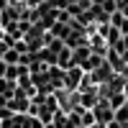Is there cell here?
<instances>
[{
    "instance_id": "9",
    "label": "cell",
    "mask_w": 128,
    "mask_h": 128,
    "mask_svg": "<svg viewBox=\"0 0 128 128\" xmlns=\"http://www.w3.org/2000/svg\"><path fill=\"white\" fill-rule=\"evenodd\" d=\"M3 80H8V82H16V80H18V64H5Z\"/></svg>"
},
{
    "instance_id": "1",
    "label": "cell",
    "mask_w": 128,
    "mask_h": 128,
    "mask_svg": "<svg viewBox=\"0 0 128 128\" xmlns=\"http://www.w3.org/2000/svg\"><path fill=\"white\" fill-rule=\"evenodd\" d=\"M92 115H95V123L98 126H108L113 120V108L108 105V100H98V105L92 108Z\"/></svg>"
},
{
    "instance_id": "17",
    "label": "cell",
    "mask_w": 128,
    "mask_h": 128,
    "mask_svg": "<svg viewBox=\"0 0 128 128\" xmlns=\"http://www.w3.org/2000/svg\"><path fill=\"white\" fill-rule=\"evenodd\" d=\"M44 128H56V126H54V123H46V126H44Z\"/></svg>"
},
{
    "instance_id": "3",
    "label": "cell",
    "mask_w": 128,
    "mask_h": 128,
    "mask_svg": "<svg viewBox=\"0 0 128 128\" xmlns=\"http://www.w3.org/2000/svg\"><path fill=\"white\" fill-rule=\"evenodd\" d=\"M98 100H100V95H98V87H95V84L87 92H80V108H84V110H92L95 105H98Z\"/></svg>"
},
{
    "instance_id": "8",
    "label": "cell",
    "mask_w": 128,
    "mask_h": 128,
    "mask_svg": "<svg viewBox=\"0 0 128 128\" xmlns=\"http://www.w3.org/2000/svg\"><path fill=\"white\" fill-rule=\"evenodd\" d=\"M90 126H95L92 110H82V115H80V128H90Z\"/></svg>"
},
{
    "instance_id": "15",
    "label": "cell",
    "mask_w": 128,
    "mask_h": 128,
    "mask_svg": "<svg viewBox=\"0 0 128 128\" xmlns=\"http://www.w3.org/2000/svg\"><path fill=\"white\" fill-rule=\"evenodd\" d=\"M120 41H123V49H128V34H123V38H120Z\"/></svg>"
},
{
    "instance_id": "13",
    "label": "cell",
    "mask_w": 128,
    "mask_h": 128,
    "mask_svg": "<svg viewBox=\"0 0 128 128\" xmlns=\"http://www.w3.org/2000/svg\"><path fill=\"white\" fill-rule=\"evenodd\" d=\"M120 62H123V64H126V67H128V49H126V51H123V54H120Z\"/></svg>"
},
{
    "instance_id": "6",
    "label": "cell",
    "mask_w": 128,
    "mask_h": 128,
    "mask_svg": "<svg viewBox=\"0 0 128 128\" xmlns=\"http://www.w3.org/2000/svg\"><path fill=\"white\" fill-rule=\"evenodd\" d=\"M113 120H115V123H120L123 128H128V102L123 105V108L113 110Z\"/></svg>"
},
{
    "instance_id": "16",
    "label": "cell",
    "mask_w": 128,
    "mask_h": 128,
    "mask_svg": "<svg viewBox=\"0 0 128 128\" xmlns=\"http://www.w3.org/2000/svg\"><path fill=\"white\" fill-rule=\"evenodd\" d=\"M123 95H126V100H128V82L123 84Z\"/></svg>"
},
{
    "instance_id": "4",
    "label": "cell",
    "mask_w": 128,
    "mask_h": 128,
    "mask_svg": "<svg viewBox=\"0 0 128 128\" xmlns=\"http://www.w3.org/2000/svg\"><path fill=\"white\" fill-rule=\"evenodd\" d=\"M28 105H31L28 98H10L5 102V108L13 113V115H20V113H28Z\"/></svg>"
},
{
    "instance_id": "12",
    "label": "cell",
    "mask_w": 128,
    "mask_h": 128,
    "mask_svg": "<svg viewBox=\"0 0 128 128\" xmlns=\"http://www.w3.org/2000/svg\"><path fill=\"white\" fill-rule=\"evenodd\" d=\"M115 8H118V10H123V8H128V0H115Z\"/></svg>"
},
{
    "instance_id": "14",
    "label": "cell",
    "mask_w": 128,
    "mask_h": 128,
    "mask_svg": "<svg viewBox=\"0 0 128 128\" xmlns=\"http://www.w3.org/2000/svg\"><path fill=\"white\" fill-rule=\"evenodd\" d=\"M102 3H105V0H90V5H95V8H100Z\"/></svg>"
},
{
    "instance_id": "7",
    "label": "cell",
    "mask_w": 128,
    "mask_h": 128,
    "mask_svg": "<svg viewBox=\"0 0 128 128\" xmlns=\"http://www.w3.org/2000/svg\"><path fill=\"white\" fill-rule=\"evenodd\" d=\"M126 102H128V100H126V95H123V92H115V95H110V98H108V105H110L113 110H118V108H123Z\"/></svg>"
},
{
    "instance_id": "10",
    "label": "cell",
    "mask_w": 128,
    "mask_h": 128,
    "mask_svg": "<svg viewBox=\"0 0 128 128\" xmlns=\"http://www.w3.org/2000/svg\"><path fill=\"white\" fill-rule=\"evenodd\" d=\"M18 59H20V54H18L16 49H5V54H3L0 62H5V64H18Z\"/></svg>"
},
{
    "instance_id": "5",
    "label": "cell",
    "mask_w": 128,
    "mask_h": 128,
    "mask_svg": "<svg viewBox=\"0 0 128 128\" xmlns=\"http://www.w3.org/2000/svg\"><path fill=\"white\" fill-rule=\"evenodd\" d=\"M16 87H18L16 82H8V80H3V77H0V95H3L5 100H10V98H13Z\"/></svg>"
},
{
    "instance_id": "11",
    "label": "cell",
    "mask_w": 128,
    "mask_h": 128,
    "mask_svg": "<svg viewBox=\"0 0 128 128\" xmlns=\"http://www.w3.org/2000/svg\"><path fill=\"white\" fill-rule=\"evenodd\" d=\"M44 49H49L51 54H59V51L64 49V41H62V38H51V41H49V44H46Z\"/></svg>"
},
{
    "instance_id": "2",
    "label": "cell",
    "mask_w": 128,
    "mask_h": 128,
    "mask_svg": "<svg viewBox=\"0 0 128 128\" xmlns=\"http://www.w3.org/2000/svg\"><path fill=\"white\" fill-rule=\"evenodd\" d=\"M82 77H84V72L80 67H69L67 72H64V90H67V92H77Z\"/></svg>"
}]
</instances>
